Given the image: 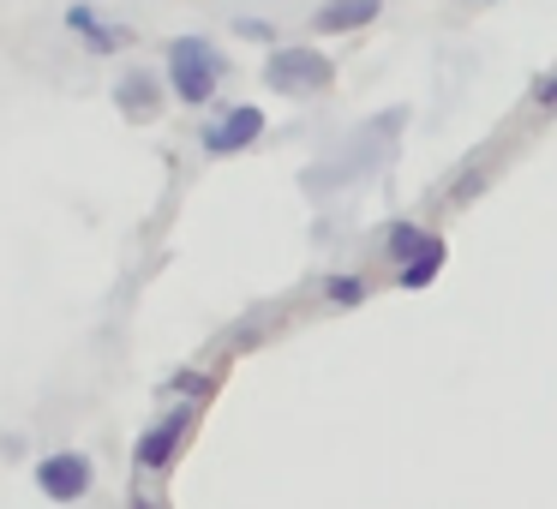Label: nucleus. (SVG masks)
<instances>
[{"mask_svg": "<svg viewBox=\"0 0 557 509\" xmlns=\"http://www.w3.org/2000/svg\"><path fill=\"white\" fill-rule=\"evenodd\" d=\"M258 138H264V109H252V102H240V109L216 114V121L205 126L210 157H240V150H252Z\"/></svg>", "mask_w": 557, "mask_h": 509, "instance_id": "nucleus-3", "label": "nucleus"}, {"mask_svg": "<svg viewBox=\"0 0 557 509\" xmlns=\"http://www.w3.org/2000/svg\"><path fill=\"white\" fill-rule=\"evenodd\" d=\"M234 30H240V37H258V42H276V30H270L264 18H234Z\"/></svg>", "mask_w": 557, "mask_h": 509, "instance_id": "nucleus-14", "label": "nucleus"}, {"mask_svg": "<svg viewBox=\"0 0 557 509\" xmlns=\"http://www.w3.org/2000/svg\"><path fill=\"white\" fill-rule=\"evenodd\" d=\"M90 480H97V468H90V456H78V449H61V456L37 461V485L54 504H78V497L90 492Z\"/></svg>", "mask_w": 557, "mask_h": 509, "instance_id": "nucleus-4", "label": "nucleus"}, {"mask_svg": "<svg viewBox=\"0 0 557 509\" xmlns=\"http://www.w3.org/2000/svg\"><path fill=\"white\" fill-rule=\"evenodd\" d=\"M264 85L276 90V97H324L330 85H336V61H330L324 49H270L264 61Z\"/></svg>", "mask_w": 557, "mask_h": 509, "instance_id": "nucleus-2", "label": "nucleus"}, {"mask_svg": "<svg viewBox=\"0 0 557 509\" xmlns=\"http://www.w3.org/2000/svg\"><path fill=\"white\" fill-rule=\"evenodd\" d=\"M222 73H228V61H222V49L210 37H174L169 42V90L186 109H205L222 90Z\"/></svg>", "mask_w": 557, "mask_h": 509, "instance_id": "nucleus-1", "label": "nucleus"}, {"mask_svg": "<svg viewBox=\"0 0 557 509\" xmlns=\"http://www.w3.org/2000/svg\"><path fill=\"white\" fill-rule=\"evenodd\" d=\"M480 186H485V162H468V169H461L456 181H449L444 193H437V204H444V198H449V204H468V198L480 193Z\"/></svg>", "mask_w": 557, "mask_h": 509, "instance_id": "nucleus-11", "label": "nucleus"}, {"mask_svg": "<svg viewBox=\"0 0 557 509\" xmlns=\"http://www.w3.org/2000/svg\"><path fill=\"white\" fill-rule=\"evenodd\" d=\"M186 432H193V408L169 413V420H157L145 437H138V468H169L174 456H181Z\"/></svg>", "mask_w": 557, "mask_h": 509, "instance_id": "nucleus-5", "label": "nucleus"}, {"mask_svg": "<svg viewBox=\"0 0 557 509\" xmlns=\"http://www.w3.org/2000/svg\"><path fill=\"white\" fill-rule=\"evenodd\" d=\"M425 240H432V234H425L420 222H396V228L384 234V258H389V264H408V258L420 252Z\"/></svg>", "mask_w": 557, "mask_h": 509, "instance_id": "nucleus-10", "label": "nucleus"}, {"mask_svg": "<svg viewBox=\"0 0 557 509\" xmlns=\"http://www.w3.org/2000/svg\"><path fill=\"white\" fill-rule=\"evenodd\" d=\"M533 109H557V66L533 78Z\"/></svg>", "mask_w": 557, "mask_h": 509, "instance_id": "nucleus-13", "label": "nucleus"}, {"mask_svg": "<svg viewBox=\"0 0 557 509\" xmlns=\"http://www.w3.org/2000/svg\"><path fill=\"white\" fill-rule=\"evenodd\" d=\"M324 300H330V306H360V300H366V276H360V270H348V276H330V282H324Z\"/></svg>", "mask_w": 557, "mask_h": 509, "instance_id": "nucleus-12", "label": "nucleus"}, {"mask_svg": "<svg viewBox=\"0 0 557 509\" xmlns=\"http://www.w3.org/2000/svg\"><path fill=\"white\" fill-rule=\"evenodd\" d=\"M444 258H449V252H444V240L432 234V240H425L420 252L408 258V264H396V288H408V294H413V288H425V282H432L437 270H444Z\"/></svg>", "mask_w": 557, "mask_h": 509, "instance_id": "nucleus-9", "label": "nucleus"}, {"mask_svg": "<svg viewBox=\"0 0 557 509\" xmlns=\"http://www.w3.org/2000/svg\"><path fill=\"white\" fill-rule=\"evenodd\" d=\"M114 109L126 114V121H157L162 114V85H157V73H121L114 78Z\"/></svg>", "mask_w": 557, "mask_h": 509, "instance_id": "nucleus-7", "label": "nucleus"}, {"mask_svg": "<svg viewBox=\"0 0 557 509\" xmlns=\"http://www.w3.org/2000/svg\"><path fill=\"white\" fill-rule=\"evenodd\" d=\"M133 509H162V504H157V497H133Z\"/></svg>", "mask_w": 557, "mask_h": 509, "instance_id": "nucleus-16", "label": "nucleus"}, {"mask_svg": "<svg viewBox=\"0 0 557 509\" xmlns=\"http://www.w3.org/2000/svg\"><path fill=\"white\" fill-rule=\"evenodd\" d=\"M66 30H78V37H85L97 54H114V49L126 42V30H121V25H102L97 7H66Z\"/></svg>", "mask_w": 557, "mask_h": 509, "instance_id": "nucleus-8", "label": "nucleus"}, {"mask_svg": "<svg viewBox=\"0 0 557 509\" xmlns=\"http://www.w3.org/2000/svg\"><path fill=\"white\" fill-rule=\"evenodd\" d=\"M174 389H186V396H210V377L205 372H181V377H174Z\"/></svg>", "mask_w": 557, "mask_h": 509, "instance_id": "nucleus-15", "label": "nucleus"}, {"mask_svg": "<svg viewBox=\"0 0 557 509\" xmlns=\"http://www.w3.org/2000/svg\"><path fill=\"white\" fill-rule=\"evenodd\" d=\"M377 13H384V0H324L312 13V30L318 37H354V30H366Z\"/></svg>", "mask_w": 557, "mask_h": 509, "instance_id": "nucleus-6", "label": "nucleus"}]
</instances>
